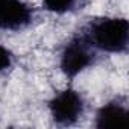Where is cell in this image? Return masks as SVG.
Masks as SVG:
<instances>
[{
	"instance_id": "6da1fadb",
	"label": "cell",
	"mask_w": 129,
	"mask_h": 129,
	"mask_svg": "<svg viewBox=\"0 0 129 129\" xmlns=\"http://www.w3.org/2000/svg\"><path fill=\"white\" fill-rule=\"evenodd\" d=\"M93 49L106 53H121L127 49L129 23L121 17H106L91 21L84 35Z\"/></svg>"
},
{
	"instance_id": "7a4b0ae2",
	"label": "cell",
	"mask_w": 129,
	"mask_h": 129,
	"mask_svg": "<svg viewBox=\"0 0 129 129\" xmlns=\"http://www.w3.org/2000/svg\"><path fill=\"white\" fill-rule=\"evenodd\" d=\"M93 64V47L85 37H76L64 47L59 67L67 78H76Z\"/></svg>"
},
{
	"instance_id": "3957f363",
	"label": "cell",
	"mask_w": 129,
	"mask_h": 129,
	"mask_svg": "<svg viewBox=\"0 0 129 129\" xmlns=\"http://www.w3.org/2000/svg\"><path fill=\"white\" fill-rule=\"evenodd\" d=\"M49 111L55 123L64 126L73 124L81 118L84 112V99L78 91L66 88L50 99Z\"/></svg>"
},
{
	"instance_id": "277c9868",
	"label": "cell",
	"mask_w": 129,
	"mask_h": 129,
	"mask_svg": "<svg viewBox=\"0 0 129 129\" xmlns=\"http://www.w3.org/2000/svg\"><path fill=\"white\" fill-rule=\"evenodd\" d=\"M32 21V9L23 0H0V29L20 30Z\"/></svg>"
},
{
	"instance_id": "5b68a950",
	"label": "cell",
	"mask_w": 129,
	"mask_h": 129,
	"mask_svg": "<svg viewBox=\"0 0 129 129\" xmlns=\"http://www.w3.org/2000/svg\"><path fill=\"white\" fill-rule=\"evenodd\" d=\"M127 120H129L127 108L117 100L102 105L96 114L97 127H123L127 124Z\"/></svg>"
},
{
	"instance_id": "8992f818",
	"label": "cell",
	"mask_w": 129,
	"mask_h": 129,
	"mask_svg": "<svg viewBox=\"0 0 129 129\" xmlns=\"http://www.w3.org/2000/svg\"><path fill=\"white\" fill-rule=\"evenodd\" d=\"M76 2L78 0H43V5L53 14H66L75 8Z\"/></svg>"
},
{
	"instance_id": "52a82bcc",
	"label": "cell",
	"mask_w": 129,
	"mask_h": 129,
	"mask_svg": "<svg viewBox=\"0 0 129 129\" xmlns=\"http://www.w3.org/2000/svg\"><path fill=\"white\" fill-rule=\"evenodd\" d=\"M12 59H14V58H12L11 50L0 44V73L6 72V70L12 66Z\"/></svg>"
}]
</instances>
